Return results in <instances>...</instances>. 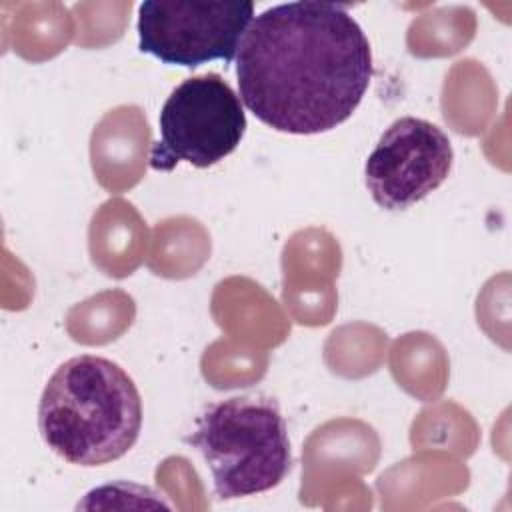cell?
<instances>
[{
  "instance_id": "cell-1",
  "label": "cell",
  "mask_w": 512,
  "mask_h": 512,
  "mask_svg": "<svg viewBox=\"0 0 512 512\" xmlns=\"http://www.w3.org/2000/svg\"><path fill=\"white\" fill-rule=\"evenodd\" d=\"M236 78L242 104L266 126L328 132L352 116L370 86V42L342 4H276L246 28Z\"/></svg>"
},
{
  "instance_id": "cell-2",
  "label": "cell",
  "mask_w": 512,
  "mask_h": 512,
  "mask_svg": "<svg viewBox=\"0 0 512 512\" xmlns=\"http://www.w3.org/2000/svg\"><path fill=\"white\" fill-rule=\"evenodd\" d=\"M140 428V392L128 372L104 356L68 358L42 390L40 436L70 464L102 466L122 458Z\"/></svg>"
},
{
  "instance_id": "cell-3",
  "label": "cell",
  "mask_w": 512,
  "mask_h": 512,
  "mask_svg": "<svg viewBox=\"0 0 512 512\" xmlns=\"http://www.w3.org/2000/svg\"><path fill=\"white\" fill-rule=\"evenodd\" d=\"M186 442L206 460L220 500L268 492L292 468L286 420L270 396H232L206 406Z\"/></svg>"
},
{
  "instance_id": "cell-4",
  "label": "cell",
  "mask_w": 512,
  "mask_h": 512,
  "mask_svg": "<svg viewBox=\"0 0 512 512\" xmlns=\"http://www.w3.org/2000/svg\"><path fill=\"white\" fill-rule=\"evenodd\" d=\"M160 140L152 144L148 164L170 172L180 162L208 168L230 156L246 132L240 96L216 72L180 82L166 98L160 116Z\"/></svg>"
},
{
  "instance_id": "cell-5",
  "label": "cell",
  "mask_w": 512,
  "mask_h": 512,
  "mask_svg": "<svg viewBox=\"0 0 512 512\" xmlns=\"http://www.w3.org/2000/svg\"><path fill=\"white\" fill-rule=\"evenodd\" d=\"M254 18L244 0H146L138 6V48L170 66L230 64Z\"/></svg>"
},
{
  "instance_id": "cell-6",
  "label": "cell",
  "mask_w": 512,
  "mask_h": 512,
  "mask_svg": "<svg viewBox=\"0 0 512 512\" xmlns=\"http://www.w3.org/2000/svg\"><path fill=\"white\" fill-rule=\"evenodd\" d=\"M454 150L444 130L424 118L402 116L378 138L364 164L366 188L384 210H406L450 174Z\"/></svg>"
}]
</instances>
